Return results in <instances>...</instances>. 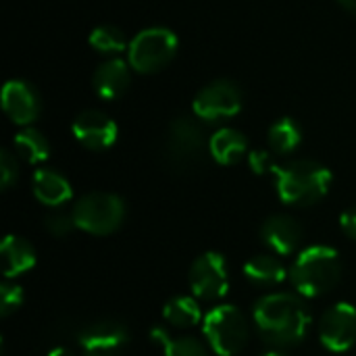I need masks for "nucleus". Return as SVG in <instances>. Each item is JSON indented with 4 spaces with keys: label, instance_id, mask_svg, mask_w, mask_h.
<instances>
[{
    "label": "nucleus",
    "instance_id": "obj_1",
    "mask_svg": "<svg viewBox=\"0 0 356 356\" xmlns=\"http://www.w3.org/2000/svg\"><path fill=\"white\" fill-rule=\"evenodd\" d=\"M252 319L265 342L288 348L307 338L313 315L300 294L273 292L254 305Z\"/></svg>",
    "mask_w": 356,
    "mask_h": 356
},
{
    "label": "nucleus",
    "instance_id": "obj_2",
    "mask_svg": "<svg viewBox=\"0 0 356 356\" xmlns=\"http://www.w3.org/2000/svg\"><path fill=\"white\" fill-rule=\"evenodd\" d=\"M342 277V261L336 248L332 246H309L305 248L292 269H290V280L294 290L302 298H317L327 294L338 286Z\"/></svg>",
    "mask_w": 356,
    "mask_h": 356
},
{
    "label": "nucleus",
    "instance_id": "obj_3",
    "mask_svg": "<svg viewBox=\"0 0 356 356\" xmlns=\"http://www.w3.org/2000/svg\"><path fill=\"white\" fill-rule=\"evenodd\" d=\"M332 186V171L315 161H294L275 169V190L282 202L311 207L319 202Z\"/></svg>",
    "mask_w": 356,
    "mask_h": 356
},
{
    "label": "nucleus",
    "instance_id": "obj_4",
    "mask_svg": "<svg viewBox=\"0 0 356 356\" xmlns=\"http://www.w3.org/2000/svg\"><path fill=\"white\" fill-rule=\"evenodd\" d=\"M209 348L219 356H236L248 340V321L234 305H217L202 319Z\"/></svg>",
    "mask_w": 356,
    "mask_h": 356
},
{
    "label": "nucleus",
    "instance_id": "obj_5",
    "mask_svg": "<svg viewBox=\"0 0 356 356\" xmlns=\"http://www.w3.org/2000/svg\"><path fill=\"white\" fill-rule=\"evenodd\" d=\"M71 215L77 229L92 236H108L121 227L125 219V204L117 194L92 192L75 202Z\"/></svg>",
    "mask_w": 356,
    "mask_h": 356
},
{
    "label": "nucleus",
    "instance_id": "obj_6",
    "mask_svg": "<svg viewBox=\"0 0 356 356\" xmlns=\"http://www.w3.org/2000/svg\"><path fill=\"white\" fill-rule=\"evenodd\" d=\"M177 52V35L167 27L142 29L127 48V63L138 73L161 71Z\"/></svg>",
    "mask_w": 356,
    "mask_h": 356
},
{
    "label": "nucleus",
    "instance_id": "obj_7",
    "mask_svg": "<svg viewBox=\"0 0 356 356\" xmlns=\"http://www.w3.org/2000/svg\"><path fill=\"white\" fill-rule=\"evenodd\" d=\"M209 150V142L204 140L202 127L196 119L177 117L167 136V159L177 169H192L198 165Z\"/></svg>",
    "mask_w": 356,
    "mask_h": 356
},
{
    "label": "nucleus",
    "instance_id": "obj_8",
    "mask_svg": "<svg viewBox=\"0 0 356 356\" xmlns=\"http://www.w3.org/2000/svg\"><path fill=\"white\" fill-rule=\"evenodd\" d=\"M240 108H242V92L234 81L227 79H219L204 86L192 102L194 115L209 123L232 119L240 113Z\"/></svg>",
    "mask_w": 356,
    "mask_h": 356
},
{
    "label": "nucleus",
    "instance_id": "obj_9",
    "mask_svg": "<svg viewBox=\"0 0 356 356\" xmlns=\"http://www.w3.org/2000/svg\"><path fill=\"white\" fill-rule=\"evenodd\" d=\"M190 288L194 298L200 300H219L229 290V273L225 257L219 252L200 254L190 267Z\"/></svg>",
    "mask_w": 356,
    "mask_h": 356
},
{
    "label": "nucleus",
    "instance_id": "obj_10",
    "mask_svg": "<svg viewBox=\"0 0 356 356\" xmlns=\"http://www.w3.org/2000/svg\"><path fill=\"white\" fill-rule=\"evenodd\" d=\"M319 340L330 353H346L356 342V307L338 302L319 321Z\"/></svg>",
    "mask_w": 356,
    "mask_h": 356
},
{
    "label": "nucleus",
    "instance_id": "obj_11",
    "mask_svg": "<svg viewBox=\"0 0 356 356\" xmlns=\"http://www.w3.org/2000/svg\"><path fill=\"white\" fill-rule=\"evenodd\" d=\"M127 344V330L117 321H98L83 327L79 334L83 356H123Z\"/></svg>",
    "mask_w": 356,
    "mask_h": 356
},
{
    "label": "nucleus",
    "instance_id": "obj_12",
    "mask_svg": "<svg viewBox=\"0 0 356 356\" xmlns=\"http://www.w3.org/2000/svg\"><path fill=\"white\" fill-rule=\"evenodd\" d=\"M73 136L90 150H104L117 142V123L100 111H83L73 121Z\"/></svg>",
    "mask_w": 356,
    "mask_h": 356
},
{
    "label": "nucleus",
    "instance_id": "obj_13",
    "mask_svg": "<svg viewBox=\"0 0 356 356\" xmlns=\"http://www.w3.org/2000/svg\"><path fill=\"white\" fill-rule=\"evenodd\" d=\"M2 108L13 123L29 125L40 113V98L27 81L10 79L2 88Z\"/></svg>",
    "mask_w": 356,
    "mask_h": 356
},
{
    "label": "nucleus",
    "instance_id": "obj_14",
    "mask_svg": "<svg viewBox=\"0 0 356 356\" xmlns=\"http://www.w3.org/2000/svg\"><path fill=\"white\" fill-rule=\"evenodd\" d=\"M261 238L275 257H288L298 250L302 240V227L290 215H273L263 223Z\"/></svg>",
    "mask_w": 356,
    "mask_h": 356
},
{
    "label": "nucleus",
    "instance_id": "obj_15",
    "mask_svg": "<svg viewBox=\"0 0 356 356\" xmlns=\"http://www.w3.org/2000/svg\"><path fill=\"white\" fill-rule=\"evenodd\" d=\"M92 86H94V92L104 100L119 98L129 86V65L121 58H111L102 63L94 71Z\"/></svg>",
    "mask_w": 356,
    "mask_h": 356
},
{
    "label": "nucleus",
    "instance_id": "obj_16",
    "mask_svg": "<svg viewBox=\"0 0 356 356\" xmlns=\"http://www.w3.org/2000/svg\"><path fill=\"white\" fill-rule=\"evenodd\" d=\"M0 257H2V271L6 277L23 275L25 271H29L35 265L33 246L19 236H6L2 240Z\"/></svg>",
    "mask_w": 356,
    "mask_h": 356
},
{
    "label": "nucleus",
    "instance_id": "obj_17",
    "mask_svg": "<svg viewBox=\"0 0 356 356\" xmlns=\"http://www.w3.org/2000/svg\"><path fill=\"white\" fill-rule=\"evenodd\" d=\"M209 152L219 165H234L248 152V140L238 129L223 127L211 136Z\"/></svg>",
    "mask_w": 356,
    "mask_h": 356
},
{
    "label": "nucleus",
    "instance_id": "obj_18",
    "mask_svg": "<svg viewBox=\"0 0 356 356\" xmlns=\"http://www.w3.org/2000/svg\"><path fill=\"white\" fill-rule=\"evenodd\" d=\"M33 194L46 207H60L71 198L73 190L67 177L60 173L52 169H40L33 175Z\"/></svg>",
    "mask_w": 356,
    "mask_h": 356
},
{
    "label": "nucleus",
    "instance_id": "obj_19",
    "mask_svg": "<svg viewBox=\"0 0 356 356\" xmlns=\"http://www.w3.org/2000/svg\"><path fill=\"white\" fill-rule=\"evenodd\" d=\"M244 275L250 284L259 288H275L280 286L290 273L284 263L273 254H257L244 265Z\"/></svg>",
    "mask_w": 356,
    "mask_h": 356
},
{
    "label": "nucleus",
    "instance_id": "obj_20",
    "mask_svg": "<svg viewBox=\"0 0 356 356\" xmlns=\"http://www.w3.org/2000/svg\"><path fill=\"white\" fill-rule=\"evenodd\" d=\"M163 317L173 327H194L200 319H204L200 313L198 300L192 296H173L165 305Z\"/></svg>",
    "mask_w": 356,
    "mask_h": 356
},
{
    "label": "nucleus",
    "instance_id": "obj_21",
    "mask_svg": "<svg viewBox=\"0 0 356 356\" xmlns=\"http://www.w3.org/2000/svg\"><path fill=\"white\" fill-rule=\"evenodd\" d=\"M152 340L163 348L165 356H209L207 346L200 340H196L192 336L171 338L163 327L152 330Z\"/></svg>",
    "mask_w": 356,
    "mask_h": 356
},
{
    "label": "nucleus",
    "instance_id": "obj_22",
    "mask_svg": "<svg viewBox=\"0 0 356 356\" xmlns=\"http://www.w3.org/2000/svg\"><path fill=\"white\" fill-rule=\"evenodd\" d=\"M300 142H302V129L290 117L275 121L269 129V146L280 154L294 152L300 146Z\"/></svg>",
    "mask_w": 356,
    "mask_h": 356
},
{
    "label": "nucleus",
    "instance_id": "obj_23",
    "mask_svg": "<svg viewBox=\"0 0 356 356\" xmlns=\"http://www.w3.org/2000/svg\"><path fill=\"white\" fill-rule=\"evenodd\" d=\"M15 148L27 163H44L50 156V144L38 129H23L15 136Z\"/></svg>",
    "mask_w": 356,
    "mask_h": 356
},
{
    "label": "nucleus",
    "instance_id": "obj_24",
    "mask_svg": "<svg viewBox=\"0 0 356 356\" xmlns=\"http://www.w3.org/2000/svg\"><path fill=\"white\" fill-rule=\"evenodd\" d=\"M90 46L102 54H117L129 48L121 29L113 25H100L90 33Z\"/></svg>",
    "mask_w": 356,
    "mask_h": 356
},
{
    "label": "nucleus",
    "instance_id": "obj_25",
    "mask_svg": "<svg viewBox=\"0 0 356 356\" xmlns=\"http://www.w3.org/2000/svg\"><path fill=\"white\" fill-rule=\"evenodd\" d=\"M23 305V290L17 284L4 282L0 286V315L8 317L15 311H19V307Z\"/></svg>",
    "mask_w": 356,
    "mask_h": 356
},
{
    "label": "nucleus",
    "instance_id": "obj_26",
    "mask_svg": "<svg viewBox=\"0 0 356 356\" xmlns=\"http://www.w3.org/2000/svg\"><path fill=\"white\" fill-rule=\"evenodd\" d=\"M46 229L56 236V238H65L75 229V221L73 215H63V213H52L46 217Z\"/></svg>",
    "mask_w": 356,
    "mask_h": 356
},
{
    "label": "nucleus",
    "instance_id": "obj_27",
    "mask_svg": "<svg viewBox=\"0 0 356 356\" xmlns=\"http://www.w3.org/2000/svg\"><path fill=\"white\" fill-rule=\"evenodd\" d=\"M17 175H19L17 159L8 150H2V154H0V184H2V190H8L17 181Z\"/></svg>",
    "mask_w": 356,
    "mask_h": 356
},
{
    "label": "nucleus",
    "instance_id": "obj_28",
    "mask_svg": "<svg viewBox=\"0 0 356 356\" xmlns=\"http://www.w3.org/2000/svg\"><path fill=\"white\" fill-rule=\"evenodd\" d=\"M248 163H250V169L259 175L275 173V169H277V165L273 163V159L267 150H252L248 154Z\"/></svg>",
    "mask_w": 356,
    "mask_h": 356
},
{
    "label": "nucleus",
    "instance_id": "obj_29",
    "mask_svg": "<svg viewBox=\"0 0 356 356\" xmlns=\"http://www.w3.org/2000/svg\"><path fill=\"white\" fill-rule=\"evenodd\" d=\"M340 227H342V232H344L348 238L356 240V207H353V209H348V211L342 213V217H340Z\"/></svg>",
    "mask_w": 356,
    "mask_h": 356
},
{
    "label": "nucleus",
    "instance_id": "obj_30",
    "mask_svg": "<svg viewBox=\"0 0 356 356\" xmlns=\"http://www.w3.org/2000/svg\"><path fill=\"white\" fill-rule=\"evenodd\" d=\"M48 356H75V355H73V350H69V348H65V346H58V348L50 350Z\"/></svg>",
    "mask_w": 356,
    "mask_h": 356
},
{
    "label": "nucleus",
    "instance_id": "obj_31",
    "mask_svg": "<svg viewBox=\"0 0 356 356\" xmlns=\"http://www.w3.org/2000/svg\"><path fill=\"white\" fill-rule=\"evenodd\" d=\"M342 6H346L348 10H356V0H340Z\"/></svg>",
    "mask_w": 356,
    "mask_h": 356
},
{
    "label": "nucleus",
    "instance_id": "obj_32",
    "mask_svg": "<svg viewBox=\"0 0 356 356\" xmlns=\"http://www.w3.org/2000/svg\"><path fill=\"white\" fill-rule=\"evenodd\" d=\"M263 356H284V355H280V353H267V355H263Z\"/></svg>",
    "mask_w": 356,
    "mask_h": 356
}]
</instances>
